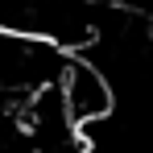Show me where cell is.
<instances>
[{
    "mask_svg": "<svg viewBox=\"0 0 153 153\" xmlns=\"http://www.w3.org/2000/svg\"><path fill=\"white\" fill-rule=\"evenodd\" d=\"M62 100H66V112L75 124H87V120H100L116 108V87L112 79L103 75L100 62H91L87 54H71L66 66H62Z\"/></svg>",
    "mask_w": 153,
    "mask_h": 153,
    "instance_id": "7a4b0ae2",
    "label": "cell"
},
{
    "mask_svg": "<svg viewBox=\"0 0 153 153\" xmlns=\"http://www.w3.org/2000/svg\"><path fill=\"white\" fill-rule=\"evenodd\" d=\"M71 50L50 37H33L17 29H0V95H29L62 79Z\"/></svg>",
    "mask_w": 153,
    "mask_h": 153,
    "instance_id": "6da1fadb",
    "label": "cell"
}]
</instances>
